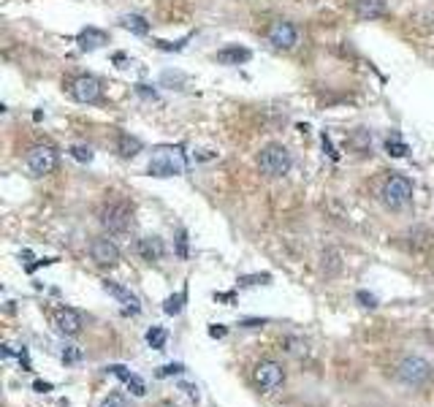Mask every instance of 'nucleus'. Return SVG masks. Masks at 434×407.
<instances>
[{"label": "nucleus", "mask_w": 434, "mask_h": 407, "mask_svg": "<svg viewBox=\"0 0 434 407\" xmlns=\"http://www.w3.org/2000/svg\"><path fill=\"white\" fill-rule=\"evenodd\" d=\"M404 239H407V247L413 253H432L434 250V231H429V229H413V231L404 233Z\"/></svg>", "instance_id": "dca6fc26"}, {"label": "nucleus", "mask_w": 434, "mask_h": 407, "mask_svg": "<svg viewBox=\"0 0 434 407\" xmlns=\"http://www.w3.org/2000/svg\"><path fill=\"white\" fill-rule=\"evenodd\" d=\"M339 272H342V255H339V250L326 247L323 253H321V275H323L326 280H331Z\"/></svg>", "instance_id": "f3484780"}, {"label": "nucleus", "mask_w": 434, "mask_h": 407, "mask_svg": "<svg viewBox=\"0 0 434 407\" xmlns=\"http://www.w3.org/2000/svg\"><path fill=\"white\" fill-rule=\"evenodd\" d=\"M104 44H108V36L104 30H98V27H84V30L79 33V47L87 49V52H93V49H98V47H104Z\"/></svg>", "instance_id": "6ab92c4d"}, {"label": "nucleus", "mask_w": 434, "mask_h": 407, "mask_svg": "<svg viewBox=\"0 0 434 407\" xmlns=\"http://www.w3.org/2000/svg\"><path fill=\"white\" fill-rule=\"evenodd\" d=\"M60 358H62V364H79L82 361V350L73 348V345H65L60 350Z\"/></svg>", "instance_id": "bb28decb"}, {"label": "nucleus", "mask_w": 434, "mask_h": 407, "mask_svg": "<svg viewBox=\"0 0 434 407\" xmlns=\"http://www.w3.org/2000/svg\"><path fill=\"white\" fill-rule=\"evenodd\" d=\"M250 58H253V55H250V49H244V47H225V49H220L215 55V60L220 65H239V62H247Z\"/></svg>", "instance_id": "aec40b11"}, {"label": "nucleus", "mask_w": 434, "mask_h": 407, "mask_svg": "<svg viewBox=\"0 0 434 407\" xmlns=\"http://www.w3.org/2000/svg\"><path fill=\"white\" fill-rule=\"evenodd\" d=\"M155 407H176V405H174V402H168V399H163V402H158Z\"/></svg>", "instance_id": "4c0bfd02"}, {"label": "nucleus", "mask_w": 434, "mask_h": 407, "mask_svg": "<svg viewBox=\"0 0 434 407\" xmlns=\"http://www.w3.org/2000/svg\"><path fill=\"white\" fill-rule=\"evenodd\" d=\"M125 386L130 388L133 397H144V394H147V386H144V380H141L139 375H130V377L125 380Z\"/></svg>", "instance_id": "a878e982"}, {"label": "nucleus", "mask_w": 434, "mask_h": 407, "mask_svg": "<svg viewBox=\"0 0 434 407\" xmlns=\"http://www.w3.org/2000/svg\"><path fill=\"white\" fill-rule=\"evenodd\" d=\"M356 299L361 301V307H369V310H375L378 307V299L372 296V293H367V291H358L356 293Z\"/></svg>", "instance_id": "7c9ffc66"}, {"label": "nucleus", "mask_w": 434, "mask_h": 407, "mask_svg": "<svg viewBox=\"0 0 434 407\" xmlns=\"http://www.w3.org/2000/svg\"><path fill=\"white\" fill-rule=\"evenodd\" d=\"M434 377V367L421 358V356H404L399 364H396V380L410 386V388H424L429 386Z\"/></svg>", "instance_id": "f03ea898"}, {"label": "nucleus", "mask_w": 434, "mask_h": 407, "mask_svg": "<svg viewBox=\"0 0 434 407\" xmlns=\"http://www.w3.org/2000/svg\"><path fill=\"white\" fill-rule=\"evenodd\" d=\"M114 150H117V155H119V158L130 161V158H136V155L144 150V144H141V139H139V136H130V133L119 130V133H117V141H114Z\"/></svg>", "instance_id": "2eb2a0df"}, {"label": "nucleus", "mask_w": 434, "mask_h": 407, "mask_svg": "<svg viewBox=\"0 0 434 407\" xmlns=\"http://www.w3.org/2000/svg\"><path fill=\"white\" fill-rule=\"evenodd\" d=\"M385 150H388V155H393V158H404V155L410 152V147L402 141L399 133H391V136L385 139Z\"/></svg>", "instance_id": "5701e85b"}, {"label": "nucleus", "mask_w": 434, "mask_h": 407, "mask_svg": "<svg viewBox=\"0 0 434 407\" xmlns=\"http://www.w3.org/2000/svg\"><path fill=\"white\" fill-rule=\"evenodd\" d=\"M54 329L62 334V337H79L82 334V326H84V318L79 310L73 307H60L54 310Z\"/></svg>", "instance_id": "9b49d317"}, {"label": "nucleus", "mask_w": 434, "mask_h": 407, "mask_svg": "<svg viewBox=\"0 0 434 407\" xmlns=\"http://www.w3.org/2000/svg\"><path fill=\"white\" fill-rule=\"evenodd\" d=\"M33 388H36V391H41V394L52 391V386H49V383H41V380H38V383H33Z\"/></svg>", "instance_id": "e433bc0d"}, {"label": "nucleus", "mask_w": 434, "mask_h": 407, "mask_svg": "<svg viewBox=\"0 0 434 407\" xmlns=\"http://www.w3.org/2000/svg\"><path fill=\"white\" fill-rule=\"evenodd\" d=\"M380 201L391 212H402L413 201V182L402 174H391L380 187Z\"/></svg>", "instance_id": "7ed1b4c3"}, {"label": "nucleus", "mask_w": 434, "mask_h": 407, "mask_svg": "<svg viewBox=\"0 0 434 407\" xmlns=\"http://www.w3.org/2000/svg\"><path fill=\"white\" fill-rule=\"evenodd\" d=\"M185 372V367L182 364H165L161 372H158V377H168V375H182Z\"/></svg>", "instance_id": "2f4dec72"}, {"label": "nucleus", "mask_w": 434, "mask_h": 407, "mask_svg": "<svg viewBox=\"0 0 434 407\" xmlns=\"http://www.w3.org/2000/svg\"><path fill=\"white\" fill-rule=\"evenodd\" d=\"M185 41H187V38H182V41H176V44H171V41H155V47L163 49V52H179V49L185 47Z\"/></svg>", "instance_id": "c756f323"}, {"label": "nucleus", "mask_w": 434, "mask_h": 407, "mask_svg": "<svg viewBox=\"0 0 434 407\" xmlns=\"http://www.w3.org/2000/svg\"><path fill=\"white\" fill-rule=\"evenodd\" d=\"M185 172V161L174 150H158L150 161V174L152 176H176Z\"/></svg>", "instance_id": "1a4fd4ad"}, {"label": "nucleus", "mask_w": 434, "mask_h": 407, "mask_svg": "<svg viewBox=\"0 0 434 407\" xmlns=\"http://www.w3.org/2000/svg\"><path fill=\"white\" fill-rule=\"evenodd\" d=\"M165 342H168V334H165L163 326H152V329L147 332V345H150V348L165 350Z\"/></svg>", "instance_id": "b1692460"}, {"label": "nucleus", "mask_w": 434, "mask_h": 407, "mask_svg": "<svg viewBox=\"0 0 434 407\" xmlns=\"http://www.w3.org/2000/svg\"><path fill=\"white\" fill-rule=\"evenodd\" d=\"M90 258H93L98 266H117L119 258H122V253H119V247L114 244V239H108V236H95V239L90 242Z\"/></svg>", "instance_id": "9d476101"}, {"label": "nucleus", "mask_w": 434, "mask_h": 407, "mask_svg": "<svg viewBox=\"0 0 434 407\" xmlns=\"http://www.w3.org/2000/svg\"><path fill=\"white\" fill-rule=\"evenodd\" d=\"M136 253H139L141 261L158 264L163 255H165V244H163L161 236H141V239L136 242Z\"/></svg>", "instance_id": "f8f14e48"}, {"label": "nucleus", "mask_w": 434, "mask_h": 407, "mask_svg": "<svg viewBox=\"0 0 434 407\" xmlns=\"http://www.w3.org/2000/svg\"><path fill=\"white\" fill-rule=\"evenodd\" d=\"M209 337H215V340L225 337V326H209Z\"/></svg>", "instance_id": "f704fd0d"}, {"label": "nucleus", "mask_w": 434, "mask_h": 407, "mask_svg": "<svg viewBox=\"0 0 434 407\" xmlns=\"http://www.w3.org/2000/svg\"><path fill=\"white\" fill-rule=\"evenodd\" d=\"M255 163H258V172L264 176H269V179H282V176L290 172L293 158H290V152H288L282 144H266V147H261Z\"/></svg>", "instance_id": "20e7f679"}, {"label": "nucleus", "mask_w": 434, "mask_h": 407, "mask_svg": "<svg viewBox=\"0 0 434 407\" xmlns=\"http://www.w3.org/2000/svg\"><path fill=\"white\" fill-rule=\"evenodd\" d=\"M347 147L358 155H372V133L367 128H356L350 136H347Z\"/></svg>", "instance_id": "a211bd4d"}, {"label": "nucleus", "mask_w": 434, "mask_h": 407, "mask_svg": "<svg viewBox=\"0 0 434 407\" xmlns=\"http://www.w3.org/2000/svg\"><path fill=\"white\" fill-rule=\"evenodd\" d=\"M98 223L104 226V231L117 236V233H125L133 226V207L122 198H114L106 201L101 209H98Z\"/></svg>", "instance_id": "f257e3e1"}, {"label": "nucleus", "mask_w": 434, "mask_h": 407, "mask_svg": "<svg viewBox=\"0 0 434 407\" xmlns=\"http://www.w3.org/2000/svg\"><path fill=\"white\" fill-rule=\"evenodd\" d=\"M353 11L361 22H375L388 14V5H385V0H356Z\"/></svg>", "instance_id": "4468645a"}, {"label": "nucleus", "mask_w": 434, "mask_h": 407, "mask_svg": "<svg viewBox=\"0 0 434 407\" xmlns=\"http://www.w3.org/2000/svg\"><path fill=\"white\" fill-rule=\"evenodd\" d=\"M187 255H190V250H187V231L179 229V233H176V258L187 261Z\"/></svg>", "instance_id": "393cba45"}, {"label": "nucleus", "mask_w": 434, "mask_h": 407, "mask_svg": "<svg viewBox=\"0 0 434 407\" xmlns=\"http://www.w3.org/2000/svg\"><path fill=\"white\" fill-rule=\"evenodd\" d=\"M104 291H106L108 296H114L117 301L128 304V307L122 310L125 315H139V312H141V307H139V299L128 291L125 286H119V283H114V280H104Z\"/></svg>", "instance_id": "ddd939ff"}, {"label": "nucleus", "mask_w": 434, "mask_h": 407, "mask_svg": "<svg viewBox=\"0 0 434 407\" xmlns=\"http://www.w3.org/2000/svg\"><path fill=\"white\" fill-rule=\"evenodd\" d=\"M266 38H269V44L274 47V49L288 52V49H293V47L299 44V30H296L293 22H288V19H277V22H271L269 25Z\"/></svg>", "instance_id": "6e6552de"}, {"label": "nucleus", "mask_w": 434, "mask_h": 407, "mask_svg": "<svg viewBox=\"0 0 434 407\" xmlns=\"http://www.w3.org/2000/svg\"><path fill=\"white\" fill-rule=\"evenodd\" d=\"M323 150L328 152V155H331V158H334V161H336V152H334V147H331V139H328L326 133H323Z\"/></svg>", "instance_id": "c9c22d12"}, {"label": "nucleus", "mask_w": 434, "mask_h": 407, "mask_svg": "<svg viewBox=\"0 0 434 407\" xmlns=\"http://www.w3.org/2000/svg\"><path fill=\"white\" fill-rule=\"evenodd\" d=\"M179 388H182L193 402H198V388H196V386H190V383H179Z\"/></svg>", "instance_id": "72a5a7b5"}, {"label": "nucleus", "mask_w": 434, "mask_h": 407, "mask_svg": "<svg viewBox=\"0 0 434 407\" xmlns=\"http://www.w3.org/2000/svg\"><path fill=\"white\" fill-rule=\"evenodd\" d=\"M57 161L60 155L52 144H33L27 150V169L33 176H49L57 169Z\"/></svg>", "instance_id": "423d86ee"}, {"label": "nucleus", "mask_w": 434, "mask_h": 407, "mask_svg": "<svg viewBox=\"0 0 434 407\" xmlns=\"http://www.w3.org/2000/svg\"><path fill=\"white\" fill-rule=\"evenodd\" d=\"M119 25H122L125 30H130L133 36H147V33H150V22H147L144 16H139V14H125V16L119 19Z\"/></svg>", "instance_id": "412c9836"}, {"label": "nucleus", "mask_w": 434, "mask_h": 407, "mask_svg": "<svg viewBox=\"0 0 434 407\" xmlns=\"http://www.w3.org/2000/svg\"><path fill=\"white\" fill-rule=\"evenodd\" d=\"M185 301H187V288H182L176 296H168V299L163 301V312H165V315H179V312L185 310Z\"/></svg>", "instance_id": "4be33fe9"}, {"label": "nucleus", "mask_w": 434, "mask_h": 407, "mask_svg": "<svg viewBox=\"0 0 434 407\" xmlns=\"http://www.w3.org/2000/svg\"><path fill=\"white\" fill-rule=\"evenodd\" d=\"M71 155H73L76 161H82V163H90V161H93V150H90V147H82V144L71 147Z\"/></svg>", "instance_id": "cd10ccee"}, {"label": "nucleus", "mask_w": 434, "mask_h": 407, "mask_svg": "<svg viewBox=\"0 0 434 407\" xmlns=\"http://www.w3.org/2000/svg\"><path fill=\"white\" fill-rule=\"evenodd\" d=\"M253 383L258 386L261 394H274L285 386V367L274 358H261L253 367Z\"/></svg>", "instance_id": "39448f33"}, {"label": "nucleus", "mask_w": 434, "mask_h": 407, "mask_svg": "<svg viewBox=\"0 0 434 407\" xmlns=\"http://www.w3.org/2000/svg\"><path fill=\"white\" fill-rule=\"evenodd\" d=\"M68 93H71V98L79 101V104H101V98H104L101 82H98L95 76H90V73H79V76L68 84Z\"/></svg>", "instance_id": "0eeeda50"}, {"label": "nucleus", "mask_w": 434, "mask_h": 407, "mask_svg": "<svg viewBox=\"0 0 434 407\" xmlns=\"http://www.w3.org/2000/svg\"><path fill=\"white\" fill-rule=\"evenodd\" d=\"M101 407H128V402H125L122 394H108L106 399L101 402Z\"/></svg>", "instance_id": "c85d7f7f"}, {"label": "nucleus", "mask_w": 434, "mask_h": 407, "mask_svg": "<svg viewBox=\"0 0 434 407\" xmlns=\"http://www.w3.org/2000/svg\"><path fill=\"white\" fill-rule=\"evenodd\" d=\"M269 280H271L269 275H255V277H242L239 283L242 286H255V283H269Z\"/></svg>", "instance_id": "473e14b6"}]
</instances>
